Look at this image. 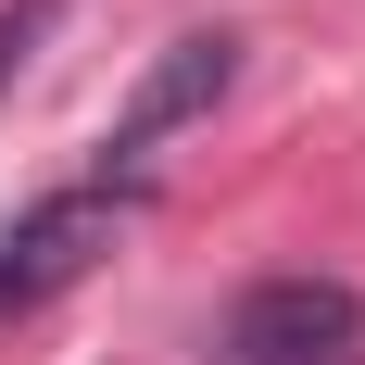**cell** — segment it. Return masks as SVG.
Wrapping results in <instances>:
<instances>
[{"mask_svg":"<svg viewBox=\"0 0 365 365\" xmlns=\"http://www.w3.org/2000/svg\"><path fill=\"white\" fill-rule=\"evenodd\" d=\"M202 365H365V302L353 277H252Z\"/></svg>","mask_w":365,"mask_h":365,"instance_id":"6da1fadb","label":"cell"},{"mask_svg":"<svg viewBox=\"0 0 365 365\" xmlns=\"http://www.w3.org/2000/svg\"><path fill=\"white\" fill-rule=\"evenodd\" d=\"M126 240V177H88V189H51L26 227H0V315H38L51 290H76L88 264Z\"/></svg>","mask_w":365,"mask_h":365,"instance_id":"7a4b0ae2","label":"cell"},{"mask_svg":"<svg viewBox=\"0 0 365 365\" xmlns=\"http://www.w3.org/2000/svg\"><path fill=\"white\" fill-rule=\"evenodd\" d=\"M227 88H240V38H227V26H202V38H177V51H164V63L139 76V101L113 113V139H101V177H126V164H151V151L177 139L189 113H215Z\"/></svg>","mask_w":365,"mask_h":365,"instance_id":"3957f363","label":"cell"},{"mask_svg":"<svg viewBox=\"0 0 365 365\" xmlns=\"http://www.w3.org/2000/svg\"><path fill=\"white\" fill-rule=\"evenodd\" d=\"M51 13H63V0H13V13H0V88H13V63L51 38Z\"/></svg>","mask_w":365,"mask_h":365,"instance_id":"277c9868","label":"cell"}]
</instances>
